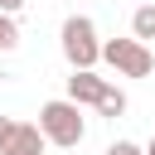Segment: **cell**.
Listing matches in <instances>:
<instances>
[{
  "label": "cell",
  "mask_w": 155,
  "mask_h": 155,
  "mask_svg": "<svg viewBox=\"0 0 155 155\" xmlns=\"http://www.w3.org/2000/svg\"><path fill=\"white\" fill-rule=\"evenodd\" d=\"M34 126L44 131V140H48V145H63V150L82 145V136H87V116H82V107H78V102H68V97L44 102Z\"/></svg>",
  "instance_id": "cell-1"
},
{
  "label": "cell",
  "mask_w": 155,
  "mask_h": 155,
  "mask_svg": "<svg viewBox=\"0 0 155 155\" xmlns=\"http://www.w3.org/2000/svg\"><path fill=\"white\" fill-rule=\"evenodd\" d=\"M63 58L73 68H92L102 58V39H97V24L87 15H68L63 19Z\"/></svg>",
  "instance_id": "cell-2"
},
{
  "label": "cell",
  "mask_w": 155,
  "mask_h": 155,
  "mask_svg": "<svg viewBox=\"0 0 155 155\" xmlns=\"http://www.w3.org/2000/svg\"><path fill=\"white\" fill-rule=\"evenodd\" d=\"M102 58H107L121 78H150V73H155V53H150L140 39H107V44H102Z\"/></svg>",
  "instance_id": "cell-3"
},
{
  "label": "cell",
  "mask_w": 155,
  "mask_h": 155,
  "mask_svg": "<svg viewBox=\"0 0 155 155\" xmlns=\"http://www.w3.org/2000/svg\"><path fill=\"white\" fill-rule=\"evenodd\" d=\"M44 131L34 126V121H15L10 126V136L0 140V155H44Z\"/></svg>",
  "instance_id": "cell-4"
},
{
  "label": "cell",
  "mask_w": 155,
  "mask_h": 155,
  "mask_svg": "<svg viewBox=\"0 0 155 155\" xmlns=\"http://www.w3.org/2000/svg\"><path fill=\"white\" fill-rule=\"evenodd\" d=\"M102 92H107V78H97L92 68H73V78H68V102H78V107H97Z\"/></svg>",
  "instance_id": "cell-5"
},
{
  "label": "cell",
  "mask_w": 155,
  "mask_h": 155,
  "mask_svg": "<svg viewBox=\"0 0 155 155\" xmlns=\"http://www.w3.org/2000/svg\"><path fill=\"white\" fill-rule=\"evenodd\" d=\"M131 34L145 44V39H155V5H136V15H131Z\"/></svg>",
  "instance_id": "cell-6"
},
{
  "label": "cell",
  "mask_w": 155,
  "mask_h": 155,
  "mask_svg": "<svg viewBox=\"0 0 155 155\" xmlns=\"http://www.w3.org/2000/svg\"><path fill=\"white\" fill-rule=\"evenodd\" d=\"M97 111H102V116H111V121H116V116H121V111H126V92H121V87H111V82H107V92H102V102H97Z\"/></svg>",
  "instance_id": "cell-7"
},
{
  "label": "cell",
  "mask_w": 155,
  "mask_h": 155,
  "mask_svg": "<svg viewBox=\"0 0 155 155\" xmlns=\"http://www.w3.org/2000/svg\"><path fill=\"white\" fill-rule=\"evenodd\" d=\"M15 44H19V24H15V15L0 10V53H10Z\"/></svg>",
  "instance_id": "cell-8"
},
{
  "label": "cell",
  "mask_w": 155,
  "mask_h": 155,
  "mask_svg": "<svg viewBox=\"0 0 155 155\" xmlns=\"http://www.w3.org/2000/svg\"><path fill=\"white\" fill-rule=\"evenodd\" d=\"M107 155H145V145H136V140H111Z\"/></svg>",
  "instance_id": "cell-9"
},
{
  "label": "cell",
  "mask_w": 155,
  "mask_h": 155,
  "mask_svg": "<svg viewBox=\"0 0 155 155\" xmlns=\"http://www.w3.org/2000/svg\"><path fill=\"white\" fill-rule=\"evenodd\" d=\"M10 126H15V116H0V140L10 136Z\"/></svg>",
  "instance_id": "cell-10"
},
{
  "label": "cell",
  "mask_w": 155,
  "mask_h": 155,
  "mask_svg": "<svg viewBox=\"0 0 155 155\" xmlns=\"http://www.w3.org/2000/svg\"><path fill=\"white\" fill-rule=\"evenodd\" d=\"M19 5H24V0H0V10H5V15H15Z\"/></svg>",
  "instance_id": "cell-11"
},
{
  "label": "cell",
  "mask_w": 155,
  "mask_h": 155,
  "mask_svg": "<svg viewBox=\"0 0 155 155\" xmlns=\"http://www.w3.org/2000/svg\"><path fill=\"white\" fill-rule=\"evenodd\" d=\"M145 155H155V136H150V140H145Z\"/></svg>",
  "instance_id": "cell-12"
}]
</instances>
